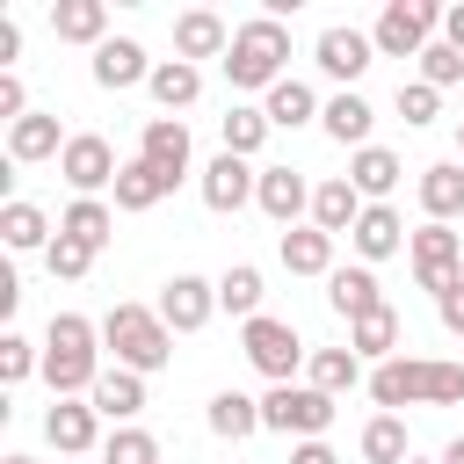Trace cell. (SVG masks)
<instances>
[{
	"label": "cell",
	"mask_w": 464,
	"mask_h": 464,
	"mask_svg": "<svg viewBox=\"0 0 464 464\" xmlns=\"http://www.w3.org/2000/svg\"><path fill=\"white\" fill-rule=\"evenodd\" d=\"M283 58H290V29L276 22V14H254V22H239L232 29V51H225V80L232 87H276V80H290L283 72Z\"/></svg>",
	"instance_id": "6da1fadb"
},
{
	"label": "cell",
	"mask_w": 464,
	"mask_h": 464,
	"mask_svg": "<svg viewBox=\"0 0 464 464\" xmlns=\"http://www.w3.org/2000/svg\"><path fill=\"white\" fill-rule=\"evenodd\" d=\"M102 341L116 348V370H167V355H174V326L160 319V312H145V304H116L109 319H102Z\"/></svg>",
	"instance_id": "7a4b0ae2"
},
{
	"label": "cell",
	"mask_w": 464,
	"mask_h": 464,
	"mask_svg": "<svg viewBox=\"0 0 464 464\" xmlns=\"http://www.w3.org/2000/svg\"><path fill=\"white\" fill-rule=\"evenodd\" d=\"M261 428L319 442V435L334 428V399H326L319 384H268V399H261Z\"/></svg>",
	"instance_id": "3957f363"
},
{
	"label": "cell",
	"mask_w": 464,
	"mask_h": 464,
	"mask_svg": "<svg viewBox=\"0 0 464 464\" xmlns=\"http://www.w3.org/2000/svg\"><path fill=\"white\" fill-rule=\"evenodd\" d=\"M239 348H246V362H254L268 384H290V377H297V362H312V355H304V341H297V326H290V319H268V312L239 326Z\"/></svg>",
	"instance_id": "277c9868"
},
{
	"label": "cell",
	"mask_w": 464,
	"mask_h": 464,
	"mask_svg": "<svg viewBox=\"0 0 464 464\" xmlns=\"http://www.w3.org/2000/svg\"><path fill=\"white\" fill-rule=\"evenodd\" d=\"M435 29H442V7H428V0H392V7L377 14L370 44H377V58H420V51L435 44Z\"/></svg>",
	"instance_id": "5b68a950"
},
{
	"label": "cell",
	"mask_w": 464,
	"mask_h": 464,
	"mask_svg": "<svg viewBox=\"0 0 464 464\" xmlns=\"http://www.w3.org/2000/svg\"><path fill=\"white\" fill-rule=\"evenodd\" d=\"M406 246H413V283H420L428 297H450V290L464 283V239H457L450 225H420Z\"/></svg>",
	"instance_id": "8992f818"
},
{
	"label": "cell",
	"mask_w": 464,
	"mask_h": 464,
	"mask_svg": "<svg viewBox=\"0 0 464 464\" xmlns=\"http://www.w3.org/2000/svg\"><path fill=\"white\" fill-rule=\"evenodd\" d=\"M58 174L72 181V196H94V188H116V152H109V138H94V130H80V138H65V152H58Z\"/></svg>",
	"instance_id": "52a82bcc"
},
{
	"label": "cell",
	"mask_w": 464,
	"mask_h": 464,
	"mask_svg": "<svg viewBox=\"0 0 464 464\" xmlns=\"http://www.w3.org/2000/svg\"><path fill=\"white\" fill-rule=\"evenodd\" d=\"M370 399L392 413V406H428L435 399V362H413V355H392L370 370Z\"/></svg>",
	"instance_id": "ba28073f"
},
{
	"label": "cell",
	"mask_w": 464,
	"mask_h": 464,
	"mask_svg": "<svg viewBox=\"0 0 464 464\" xmlns=\"http://www.w3.org/2000/svg\"><path fill=\"white\" fill-rule=\"evenodd\" d=\"M138 160H145V167H160V174H167V188H174V181H188V123H181V116H152V123L138 130Z\"/></svg>",
	"instance_id": "9c48e42d"
},
{
	"label": "cell",
	"mask_w": 464,
	"mask_h": 464,
	"mask_svg": "<svg viewBox=\"0 0 464 464\" xmlns=\"http://www.w3.org/2000/svg\"><path fill=\"white\" fill-rule=\"evenodd\" d=\"M210 312H218V283H203V276H174V283L160 290V319H167L174 334H203Z\"/></svg>",
	"instance_id": "30bf717a"
},
{
	"label": "cell",
	"mask_w": 464,
	"mask_h": 464,
	"mask_svg": "<svg viewBox=\"0 0 464 464\" xmlns=\"http://www.w3.org/2000/svg\"><path fill=\"white\" fill-rule=\"evenodd\" d=\"M254 188H261V174H254L246 160H232V152H218V160L203 167V203H210L218 218H232L239 203H254Z\"/></svg>",
	"instance_id": "8fae6325"
},
{
	"label": "cell",
	"mask_w": 464,
	"mask_h": 464,
	"mask_svg": "<svg viewBox=\"0 0 464 464\" xmlns=\"http://www.w3.org/2000/svg\"><path fill=\"white\" fill-rule=\"evenodd\" d=\"M44 435H51V450H58V457H87V450H94V435H102V413H94V406H80V399H51Z\"/></svg>",
	"instance_id": "7c38bea8"
},
{
	"label": "cell",
	"mask_w": 464,
	"mask_h": 464,
	"mask_svg": "<svg viewBox=\"0 0 464 464\" xmlns=\"http://www.w3.org/2000/svg\"><path fill=\"white\" fill-rule=\"evenodd\" d=\"M370 65H377V44L362 29H326L319 36V72L326 80H362Z\"/></svg>",
	"instance_id": "4fadbf2b"
},
{
	"label": "cell",
	"mask_w": 464,
	"mask_h": 464,
	"mask_svg": "<svg viewBox=\"0 0 464 464\" xmlns=\"http://www.w3.org/2000/svg\"><path fill=\"white\" fill-rule=\"evenodd\" d=\"M138 80H152V58H145V44H130V36H109V44L94 51V87L123 94V87H138Z\"/></svg>",
	"instance_id": "5bb4252c"
},
{
	"label": "cell",
	"mask_w": 464,
	"mask_h": 464,
	"mask_svg": "<svg viewBox=\"0 0 464 464\" xmlns=\"http://www.w3.org/2000/svg\"><path fill=\"white\" fill-rule=\"evenodd\" d=\"M362 210H370V203H362V188H355L348 174H334V181H319V188H312V225H319V232H334V239H341V232H355V218H362Z\"/></svg>",
	"instance_id": "9a60e30c"
},
{
	"label": "cell",
	"mask_w": 464,
	"mask_h": 464,
	"mask_svg": "<svg viewBox=\"0 0 464 464\" xmlns=\"http://www.w3.org/2000/svg\"><path fill=\"white\" fill-rule=\"evenodd\" d=\"M87 406H94L102 420H123V428H130V420L145 413V377H138V370H102L94 392H87Z\"/></svg>",
	"instance_id": "2e32d148"
},
{
	"label": "cell",
	"mask_w": 464,
	"mask_h": 464,
	"mask_svg": "<svg viewBox=\"0 0 464 464\" xmlns=\"http://www.w3.org/2000/svg\"><path fill=\"white\" fill-rule=\"evenodd\" d=\"M225 51H232V29H225L210 7H188V14L174 22V58L196 65V58H225Z\"/></svg>",
	"instance_id": "e0dca14e"
},
{
	"label": "cell",
	"mask_w": 464,
	"mask_h": 464,
	"mask_svg": "<svg viewBox=\"0 0 464 464\" xmlns=\"http://www.w3.org/2000/svg\"><path fill=\"white\" fill-rule=\"evenodd\" d=\"M254 203H261L276 225H297V210H312V188H304V174H297V167H261Z\"/></svg>",
	"instance_id": "ac0fdd59"
},
{
	"label": "cell",
	"mask_w": 464,
	"mask_h": 464,
	"mask_svg": "<svg viewBox=\"0 0 464 464\" xmlns=\"http://www.w3.org/2000/svg\"><path fill=\"white\" fill-rule=\"evenodd\" d=\"M348 239H355V254H362V261H384V254H399L413 232H406V218H399L392 203H370V210L355 218V232H348Z\"/></svg>",
	"instance_id": "d6986e66"
},
{
	"label": "cell",
	"mask_w": 464,
	"mask_h": 464,
	"mask_svg": "<svg viewBox=\"0 0 464 464\" xmlns=\"http://www.w3.org/2000/svg\"><path fill=\"white\" fill-rule=\"evenodd\" d=\"M326 304L355 326V319L384 312V290H377V276H370V268H334V276H326Z\"/></svg>",
	"instance_id": "ffe728a7"
},
{
	"label": "cell",
	"mask_w": 464,
	"mask_h": 464,
	"mask_svg": "<svg viewBox=\"0 0 464 464\" xmlns=\"http://www.w3.org/2000/svg\"><path fill=\"white\" fill-rule=\"evenodd\" d=\"M58 232H65V239H80L87 254H102V246L116 239V210H109L102 196H72V203H65V218H58Z\"/></svg>",
	"instance_id": "44dd1931"
},
{
	"label": "cell",
	"mask_w": 464,
	"mask_h": 464,
	"mask_svg": "<svg viewBox=\"0 0 464 464\" xmlns=\"http://www.w3.org/2000/svg\"><path fill=\"white\" fill-rule=\"evenodd\" d=\"M283 268H290V276H334V232L290 225V232H283Z\"/></svg>",
	"instance_id": "7402d4cb"
},
{
	"label": "cell",
	"mask_w": 464,
	"mask_h": 464,
	"mask_svg": "<svg viewBox=\"0 0 464 464\" xmlns=\"http://www.w3.org/2000/svg\"><path fill=\"white\" fill-rule=\"evenodd\" d=\"M420 210H428V225H450V218H464V167H420Z\"/></svg>",
	"instance_id": "603a6c76"
},
{
	"label": "cell",
	"mask_w": 464,
	"mask_h": 464,
	"mask_svg": "<svg viewBox=\"0 0 464 464\" xmlns=\"http://www.w3.org/2000/svg\"><path fill=\"white\" fill-rule=\"evenodd\" d=\"M51 29H58V44H94V51H102V44H109V36H102V29H109V7H102V0H58V7H51Z\"/></svg>",
	"instance_id": "cb8c5ba5"
},
{
	"label": "cell",
	"mask_w": 464,
	"mask_h": 464,
	"mask_svg": "<svg viewBox=\"0 0 464 464\" xmlns=\"http://www.w3.org/2000/svg\"><path fill=\"white\" fill-rule=\"evenodd\" d=\"M319 123H326V138H334V145H355V152H362V145H370L377 109H370V102L348 87V94H334V102H326V116H319Z\"/></svg>",
	"instance_id": "d4e9b609"
},
{
	"label": "cell",
	"mask_w": 464,
	"mask_h": 464,
	"mask_svg": "<svg viewBox=\"0 0 464 464\" xmlns=\"http://www.w3.org/2000/svg\"><path fill=\"white\" fill-rule=\"evenodd\" d=\"M58 152H65V138H58V116L29 109L22 123H7V160H58Z\"/></svg>",
	"instance_id": "484cf974"
},
{
	"label": "cell",
	"mask_w": 464,
	"mask_h": 464,
	"mask_svg": "<svg viewBox=\"0 0 464 464\" xmlns=\"http://www.w3.org/2000/svg\"><path fill=\"white\" fill-rule=\"evenodd\" d=\"M145 87H152V102H160V109H167V116H174V109H188V102H196V94H203V72H196V65H188V58H160V65H152V80H145Z\"/></svg>",
	"instance_id": "4316f807"
},
{
	"label": "cell",
	"mask_w": 464,
	"mask_h": 464,
	"mask_svg": "<svg viewBox=\"0 0 464 464\" xmlns=\"http://www.w3.org/2000/svg\"><path fill=\"white\" fill-rule=\"evenodd\" d=\"M261 116H268L276 130H297V123H312V116H326V109H319V94H312L304 80H276L268 102H261Z\"/></svg>",
	"instance_id": "83f0119b"
},
{
	"label": "cell",
	"mask_w": 464,
	"mask_h": 464,
	"mask_svg": "<svg viewBox=\"0 0 464 464\" xmlns=\"http://www.w3.org/2000/svg\"><path fill=\"white\" fill-rule=\"evenodd\" d=\"M348 181L362 188V203H384V196L399 188V152H384V145H362V152L348 160Z\"/></svg>",
	"instance_id": "f1b7e54d"
},
{
	"label": "cell",
	"mask_w": 464,
	"mask_h": 464,
	"mask_svg": "<svg viewBox=\"0 0 464 464\" xmlns=\"http://www.w3.org/2000/svg\"><path fill=\"white\" fill-rule=\"evenodd\" d=\"M268 130H276V123H268L261 109H246V102H232V109L218 116V138H225V152H232V160H254Z\"/></svg>",
	"instance_id": "f546056e"
},
{
	"label": "cell",
	"mask_w": 464,
	"mask_h": 464,
	"mask_svg": "<svg viewBox=\"0 0 464 464\" xmlns=\"http://www.w3.org/2000/svg\"><path fill=\"white\" fill-rule=\"evenodd\" d=\"M348 348H355L362 362H392V355H399V312L384 304V312L355 319V326H348Z\"/></svg>",
	"instance_id": "4dcf8cb0"
},
{
	"label": "cell",
	"mask_w": 464,
	"mask_h": 464,
	"mask_svg": "<svg viewBox=\"0 0 464 464\" xmlns=\"http://www.w3.org/2000/svg\"><path fill=\"white\" fill-rule=\"evenodd\" d=\"M254 428H261V399H246V392H218V399H210V435L246 442Z\"/></svg>",
	"instance_id": "1f68e13d"
},
{
	"label": "cell",
	"mask_w": 464,
	"mask_h": 464,
	"mask_svg": "<svg viewBox=\"0 0 464 464\" xmlns=\"http://www.w3.org/2000/svg\"><path fill=\"white\" fill-rule=\"evenodd\" d=\"M160 196H167V174L145 167V160H123V174H116V210H152Z\"/></svg>",
	"instance_id": "d6a6232c"
},
{
	"label": "cell",
	"mask_w": 464,
	"mask_h": 464,
	"mask_svg": "<svg viewBox=\"0 0 464 464\" xmlns=\"http://www.w3.org/2000/svg\"><path fill=\"white\" fill-rule=\"evenodd\" d=\"M0 239H7L14 254H29V246H51V218H44L36 203H22V196H14V203L0 210Z\"/></svg>",
	"instance_id": "836d02e7"
},
{
	"label": "cell",
	"mask_w": 464,
	"mask_h": 464,
	"mask_svg": "<svg viewBox=\"0 0 464 464\" xmlns=\"http://www.w3.org/2000/svg\"><path fill=\"white\" fill-rule=\"evenodd\" d=\"M218 304L239 312V319H261V268H254V261H232V268L218 276Z\"/></svg>",
	"instance_id": "e575fe53"
},
{
	"label": "cell",
	"mask_w": 464,
	"mask_h": 464,
	"mask_svg": "<svg viewBox=\"0 0 464 464\" xmlns=\"http://www.w3.org/2000/svg\"><path fill=\"white\" fill-rule=\"evenodd\" d=\"M355 377H362V355H355V348H312V384H319L326 399L348 392Z\"/></svg>",
	"instance_id": "d590c367"
},
{
	"label": "cell",
	"mask_w": 464,
	"mask_h": 464,
	"mask_svg": "<svg viewBox=\"0 0 464 464\" xmlns=\"http://www.w3.org/2000/svg\"><path fill=\"white\" fill-rule=\"evenodd\" d=\"M362 457H370V464H406V457H413V450H406V420H399V413H377V420L362 428Z\"/></svg>",
	"instance_id": "8d00e7d4"
},
{
	"label": "cell",
	"mask_w": 464,
	"mask_h": 464,
	"mask_svg": "<svg viewBox=\"0 0 464 464\" xmlns=\"http://www.w3.org/2000/svg\"><path fill=\"white\" fill-rule=\"evenodd\" d=\"M102 464H160V442H152L145 428H116V435L102 442Z\"/></svg>",
	"instance_id": "74e56055"
},
{
	"label": "cell",
	"mask_w": 464,
	"mask_h": 464,
	"mask_svg": "<svg viewBox=\"0 0 464 464\" xmlns=\"http://www.w3.org/2000/svg\"><path fill=\"white\" fill-rule=\"evenodd\" d=\"M435 109H442V87H428V80H399V116H406L413 130H428Z\"/></svg>",
	"instance_id": "f35d334b"
},
{
	"label": "cell",
	"mask_w": 464,
	"mask_h": 464,
	"mask_svg": "<svg viewBox=\"0 0 464 464\" xmlns=\"http://www.w3.org/2000/svg\"><path fill=\"white\" fill-rule=\"evenodd\" d=\"M44 268H51V276H58V283H80V276H87V268H94V254H87V246H80V239H65V232H58V239H51V246H44Z\"/></svg>",
	"instance_id": "ab89813d"
},
{
	"label": "cell",
	"mask_w": 464,
	"mask_h": 464,
	"mask_svg": "<svg viewBox=\"0 0 464 464\" xmlns=\"http://www.w3.org/2000/svg\"><path fill=\"white\" fill-rule=\"evenodd\" d=\"M420 80H428V87H450V80H464V51H450V44H428V51H420Z\"/></svg>",
	"instance_id": "60d3db41"
},
{
	"label": "cell",
	"mask_w": 464,
	"mask_h": 464,
	"mask_svg": "<svg viewBox=\"0 0 464 464\" xmlns=\"http://www.w3.org/2000/svg\"><path fill=\"white\" fill-rule=\"evenodd\" d=\"M29 370H44V355H36L22 334H0V377H7V384H22Z\"/></svg>",
	"instance_id": "b9f144b4"
},
{
	"label": "cell",
	"mask_w": 464,
	"mask_h": 464,
	"mask_svg": "<svg viewBox=\"0 0 464 464\" xmlns=\"http://www.w3.org/2000/svg\"><path fill=\"white\" fill-rule=\"evenodd\" d=\"M0 116H7V123H22V116H29V94H22V80H14V72H0Z\"/></svg>",
	"instance_id": "7bdbcfd3"
},
{
	"label": "cell",
	"mask_w": 464,
	"mask_h": 464,
	"mask_svg": "<svg viewBox=\"0 0 464 464\" xmlns=\"http://www.w3.org/2000/svg\"><path fill=\"white\" fill-rule=\"evenodd\" d=\"M435 312H442V326H450V334L464 341V283H457L450 297H435Z\"/></svg>",
	"instance_id": "ee69618b"
},
{
	"label": "cell",
	"mask_w": 464,
	"mask_h": 464,
	"mask_svg": "<svg viewBox=\"0 0 464 464\" xmlns=\"http://www.w3.org/2000/svg\"><path fill=\"white\" fill-rule=\"evenodd\" d=\"M442 44H450V51H464V0H450V7H442Z\"/></svg>",
	"instance_id": "f6af8a7d"
},
{
	"label": "cell",
	"mask_w": 464,
	"mask_h": 464,
	"mask_svg": "<svg viewBox=\"0 0 464 464\" xmlns=\"http://www.w3.org/2000/svg\"><path fill=\"white\" fill-rule=\"evenodd\" d=\"M14 58H22V29L0 22V72H14Z\"/></svg>",
	"instance_id": "bcb514c9"
},
{
	"label": "cell",
	"mask_w": 464,
	"mask_h": 464,
	"mask_svg": "<svg viewBox=\"0 0 464 464\" xmlns=\"http://www.w3.org/2000/svg\"><path fill=\"white\" fill-rule=\"evenodd\" d=\"M290 464H341V457H334L326 442H297V450H290Z\"/></svg>",
	"instance_id": "7dc6e473"
},
{
	"label": "cell",
	"mask_w": 464,
	"mask_h": 464,
	"mask_svg": "<svg viewBox=\"0 0 464 464\" xmlns=\"http://www.w3.org/2000/svg\"><path fill=\"white\" fill-rule=\"evenodd\" d=\"M442 464H464V435H457V442H450V450H442Z\"/></svg>",
	"instance_id": "c3c4849f"
},
{
	"label": "cell",
	"mask_w": 464,
	"mask_h": 464,
	"mask_svg": "<svg viewBox=\"0 0 464 464\" xmlns=\"http://www.w3.org/2000/svg\"><path fill=\"white\" fill-rule=\"evenodd\" d=\"M0 464H36V457H0Z\"/></svg>",
	"instance_id": "681fc988"
},
{
	"label": "cell",
	"mask_w": 464,
	"mask_h": 464,
	"mask_svg": "<svg viewBox=\"0 0 464 464\" xmlns=\"http://www.w3.org/2000/svg\"><path fill=\"white\" fill-rule=\"evenodd\" d=\"M457 152H464V130H457Z\"/></svg>",
	"instance_id": "f907efd6"
},
{
	"label": "cell",
	"mask_w": 464,
	"mask_h": 464,
	"mask_svg": "<svg viewBox=\"0 0 464 464\" xmlns=\"http://www.w3.org/2000/svg\"><path fill=\"white\" fill-rule=\"evenodd\" d=\"M406 464H420V457H406Z\"/></svg>",
	"instance_id": "816d5d0a"
}]
</instances>
